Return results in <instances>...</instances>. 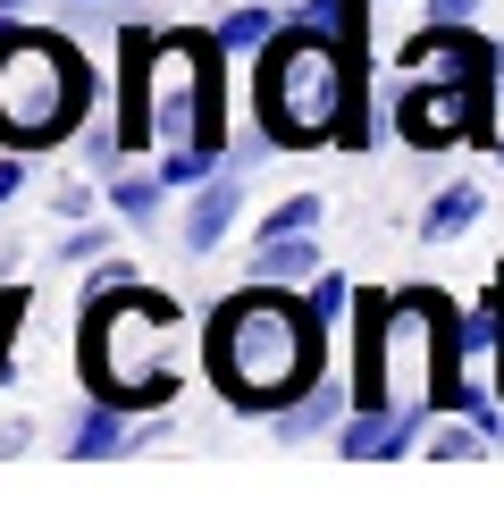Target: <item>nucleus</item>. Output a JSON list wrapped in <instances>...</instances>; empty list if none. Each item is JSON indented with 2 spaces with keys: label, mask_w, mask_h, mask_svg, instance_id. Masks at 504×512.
Listing matches in <instances>:
<instances>
[{
  "label": "nucleus",
  "mask_w": 504,
  "mask_h": 512,
  "mask_svg": "<svg viewBox=\"0 0 504 512\" xmlns=\"http://www.w3.org/2000/svg\"><path fill=\"white\" fill-rule=\"evenodd\" d=\"M479 210H488V185L479 177H446L429 202H420V244H462L479 227Z\"/></svg>",
  "instance_id": "obj_10"
},
{
  "label": "nucleus",
  "mask_w": 504,
  "mask_h": 512,
  "mask_svg": "<svg viewBox=\"0 0 504 512\" xmlns=\"http://www.w3.org/2000/svg\"><path fill=\"white\" fill-rule=\"evenodd\" d=\"M93 118V68L68 34L42 26H0V143L9 152H51V143L84 135Z\"/></svg>",
  "instance_id": "obj_6"
},
{
  "label": "nucleus",
  "mask_w": 504,
  "mask_h": 512,
  "mask_svg": "<svg viewBox=\"0 0 504 512\" xmlns=\"http://www.w3.org/2000/svg\"><path fill=\"white\" fill-rule=\"evenodd\" d=\"M479 0H429V26H471Z\"/></svg>",
  "instance_id": "obj_22"
},
{
  "label": "nucleus",
  "mask_w": 504,
  "mask_h": 512,
  "mask_svg": "<svg viewBox=\"0 0 504 512\" xmlns=\"http://www.w3.org/2000/svg\"><path fill=\"white\" fill-rule=\"evenodd\" d=\"M76 370H84V395H110L126 412H168L185 387V311L152 286L84 294Z\"/></svg>",
  "instance_id": "obj_4"
},
{
  "label": "nucleus",
  "mask_w": 504,
  "mask_h": 512,
  "mask_svg": "<svg viewBox=\"0 0 504 512\" xmlns=\"http://www.w3.org/2000/svg\"><path fill=\"white\" fill-rule=\"evenodd\" d=\"M26 177H34V168H26V152H9V143H0V210L26 194Z\"/></svg>",
  "instance_id": "obj_21"
},
{
  "label": "nucleus",
  "mask_w": 504,
  "mask_h": 512,
  "mask_svg": "<svg viewBox=\"0 0 504 512\" xmlns=\"http://www.w3.org/2000/svg\"><path fill=\"white\" fill-rule=\"evenodd\" d=\"M17 9H34V0H0V17H17Z\"/></svg>",
  "instance_id": "obj_25"
},
{
  "label": "nucleus",
  "mask_w": 504,
  "mask_h": 512,
  "mask_svg": "<svg viewBox=\"0 0 504 512\" xmlns=\"http://www.w3.org/2000/svg\"><path fill=\"white\" fill-rule=\"evenodd\" d=\"M219 42L202 34H135L126 42V152L143 143H219Z\"/></svg>",
  "instance_id": "obj_5"
},
{
  "label": "nucleus",
  "mask_w": 504,
  "mask_h": 512,
  "mask_svg": "<svg viewBox=\"0 0 504 512\" xmlns=\"http://www.w3.org/2000/svg\"><path fill=\"white\" fill-rule=\"evenodd\" d=\"M471 378L462 361V311L437 286H395L353 303V403H404V412H446Z\"/></svg>",
  "instance_id": "obj_2"
},
{
  "label": "nucleus",
  "mask_w": 504,
  "mask_h": 512,
  "mask_svg": "<svg viewBox=\"0 0 504 512\" xmlns=\"http://www.w3.org/2000/svg\"><path fill=\"white\" fill-rule=\"evenodd\" d=\"M51 210H59V219H84V210H93V185H59Z\"/></svg>",
  "instance_id": "obj_24"
},
{
  "label": "nucleus",
  "mask_w": 504,
  "mask_h": 512,
  "mask_svg": "<svg viewBox=\"0 0 504 512\" xmlns=\"http://www.w3.org/2000/svg\"><path fill=\"white\" fill-rule=\"evenodd\" d=\"M303 294H311V311H320L328 328H345V319H353V303H362V294H353V277H345V269H320V277H311Z\"/></svg>",
  "instance_id": "obj_18"
},
{
  "label": "nucleus",
  "mask_w": 504,
  "mask_h": 512,
  "mask_svg": "<svg viewBox=\"0 0 504 512\" xmlns=\"http://www.w3.org/2000/svg\"><path fill=\"white\" fill-rule=\"evenodd\" d=\"M420 420L429 412H404V403H353L345 429H336V454L345 462H404V454H420Z\"/></svg>",
  "instance_id": "obj_7"
},
{
  "label": "nucleus",
  "mask_w": 504,
  "mask_h": 512,
  "mask_svg": "<svg viewBox=\"0 0 504 512\" xmlns=\"http://www.w3.org/2000/svg\"><path fill=\"white\" fill-rule=\"evenodd\" d=\"M84 9H93V0H84Z\"/></svg>",
  "instance_id": "obj_26"
},
{
  "label": "nucleus",
  "mask_w": 504,
  "mask_h": 512,
  "mask_svg": "<svg viewBox=\"0 0 504 512\" xmlns=\"http://www.w3.org/2000/svg\"><path fill=\"white\" fill-rule=\"evenodd\" d=\"M202 370L244 420H278L294 395L328 378V319L311 311L303 286L244 277L202 328Z\"/></svg>",
  "instance_id": "obj_1"
},
{
  "label": "nucleus",
  "mask_w": 504,
  "mask_h": 512,
  "mask_svg": "<svg viewBox=\"0 0 504 512\" xmlns=\"http://www.w3.org/2000/svg\"><path fill=\"white\" fill-rule=\"evenodd\" d=\"M328 227V202L320 194H286V202H269L261 219H252V244H278V236H320Z\"/></svg>",
  "instance_id": "obj_16"
},
{
  "label": "nucleus",
  "mask_w": 504,
  "mask_h": 512,
  "mask_svg": "<svg viewBox=\"0 0 504 512\" xmlns=\"http://www.w3.org/2000/svg\"><path fill=\"white\" fill-rule=\"evenodd\" d=\"M278 26H286V17H278V9H261V0H252V9H227L219 26H210V42H219L227 59H261L269 42H278Z\"/></svg>",
  "instance_id": "obj_14"
},
{
  "label": "nucleus",
  "mask_w": 504,
  "mask_h": 512,
  "mask_svg": "<svg viewBox=\"0 0 504 512\" xmlns=\"http://www.w3.org/2000/svg\"><path fill=\"white\" fill-rule=\"evenodd\" d=\"M303 26H320V34H336V42H362L370 34V0H303Z\"/></svg>",
  "instance_id": "obj_17"
},
{
  "label": "nucleus",
  "mask_w": 504,
  "mask_h": 512,
  "mask_svg": "<svg viewBox=\"0 0 504 512\" xmlns=\"http://www.w3.org/2000/svg\"><path fill=\"white\" fill-rule=\"evenodd\" d=\"M345 412H353V370H345V378L328 370L311 395H294L286 412L269 420V437H278V445H320V437H336V429H345Z\"/></svg>",
  "instance_id": "obj_8"
},
{
  "label": "nucleus",
  "mask_w": 504,
  "mask_h": 512,
  "mask_svg": "<svg viewBox=\"0 0 504 512\" xmlns=\"http://www.w3.org/2000/svg\"><path fill=\"white\" fill-rule=\"evenodd\" d=\"M110 244H118V227H93V219H76L68 236H59V261H101Z\"/></svg>",
  "instance_id": "obj_19"
},
{
  "label": "nucleus",
  "mask_w": 504,
  "mask_h": 512,
  "mask_svg": "<svg viewBox=\"0 0 504 512\" xmlns=\"http://www.w3.org/2000/svg\"><path fill=\"white\" fill-rule=\"evenodd\" d=\"M126 445H135V412L110 395H84V412H76V437H68V462H118Z\"/></svg>",
  "instance_id": "obj_11"
},
{
  "label": "nucleus",
  "mask_w": 504,
  "mask_h": 512,
  "mask_svg": "<svg viewBox=\"0 0 504 512\" xmlns=\"http://www.w3.org/2000/svg\"><path fill=\"white\" fill-rule=\"evenodd\" d=\"M110 286H135V269H126L118 252H101V261H84V294H110Z\"/></svg>",
  "instance_id": "obj_20"
},
{
  "label": "nucleus",
  "mask_w": 504,
  "mask_h": 512,
  "mask_svg": "<svg viewBox=\"0 0 504 512\" xmlns=\"http://www.w3.org/2000/svg\"><path fill=\"white\" fill-rule=\"evenodd\" d=\"M219 168H227L219 143H160V185H168V194H202Z\"/></svg>",
  "instance_id": "obj_15"
},
{
  "label": "nucleus",
  "mask_w": 504,
  "mask_h": 512,
  "mask_svg": "<svg viewBox=\"0 0 504 512\" xmlns=\"http://www.w3.org/2000/svg\"><path fill=\"white\" fill-rule=\"evenodd\" d=\"M252 118L269 126L278 152H328V143L370 135L362 101V42H336L303 17H286L278 42L252 59Z\"/></svg>",
  "instance_id": "obj_3"
},
{
  "label": "nucleus",
  "mask_w": 504,
  "mask_h": 512,
  "mask_svg": "<svg viewBox=\"0 0 504 512\" xmlns=\"http://www.w3.org/2000/svg\"><path fill=\"white\" fill-rule=\"evenodd\" d=\"M328 261H320V236H278V244H252V269L244 277H269V286H311Z\"/></svg>",
  "instance_id": "obj_13"
},
{
  "label": "nucleus",
  "mask_w": 504,
  "mask_h": 512,
  "mask_svg": "<svg viewBox=\"0 0 504 512\" xmlns=\"http://www.w3.org/2000/svg\"><path fill=\"white\" fill-rule=\"evenodd\" d=\"M26 437H34V420H17V412L0 420V462H17V454H26Z\"/></svg>",
  "instance_id": "obj_23"
},
{
  "label": "nucleus",
  "mask_w": 504,
  "mask_h": 512,
  "mask_svg": "<svg viewBox=\"0 0 504 512\" xmlns=\"http://www.w3.org/2000/svg\"><path fill=\"white\" fill-rule=\"evenodd\" d=\"M236 210H244V168L227 160L219 177H210L202 194L185 202V236H177V244L194 252V261H202V252H219V244H227V227H236Z\"/></svg>",
  "instance_id": "obj_9"
},
{
  "label": "nucleus",
  "mask_w": 504,
  "mask_h": 512,
  "mask_svg": "<svg viewBox=\"0 0 504 512\" xmlns=\"http://www.w3.org/2000/svg\"><path fill=\"white\" fill-rule=\"evenodd\" d=\"M101 202H110V219H118V227L152 236V227H160V202H168V185H160V168H118V177L101 185Z\"/></svg>",
  "instance_id": "obj_12"
}]
</instances>
